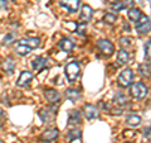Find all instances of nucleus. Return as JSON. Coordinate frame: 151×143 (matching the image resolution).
<instances>
[{"mask_svg":"<svg viewBox=\"0 0 151 143\" xmlns=\"http://www.w3.org/2000/svg\"><path fill=\"white\" fill-rule=\"evenodd\" d=\"M30 65H32V67H33V70H34L35 72H40L44 67H47V65H48V60H47L45 57H43V56H37L35 58L32 60Z\"/></svg>","mask_w":151,"mask_h":143,"instance_id":"39448f33","label":"nucleus"},{"mask_svg":"<svg viewBox=\"0 0 151 143\" xmlns=\"http://www.w3.org/2000/svg\"><path fill=\"white\" fill-rule=\"evenodd\" d=\"M130 60V56H129V52H126L125 50H121L119 53H117V61H119L120 65H126Z\"/></svg>","mask_w":151,"mask_h":143,"instance_id":"412c9836","label":"nucleus"},{"mask_svg":"<svg viewBox=\"0 0 151 143\" xmlns=\"http://www.w3.org/2000/svg\"><path fill=\"white\" fill-rule=\"evenodd\" d=\"M6 8H8V1H6V0H0V9L5 10Z\"/></svg>","mask_w":151,"mask_h":143,"instance_id":"72a5a7b5","label":"nucleus"},{"mask_svg":"<svg viewBox=\"0 0 151 143\" xmlns=\"http://www.w3.org/2000/svg\"><path fill=\"white\" fill-rule=\"evenodd\" d=\"M144 138H147V142H150V127L145 128V133H144Z\"/></svg>","mask_w":151,"mask_h":143,"instance_id":"473e14b6","label":"nucleus"},{"mask_svg":"<svg viewBox=\"0 0 151 143\" xmlns=\"http://www.w3.org/2000/svg\"><path fill=\"white\" fill-rule=\"evenodd\" d=\"M132 77H134V74H132V70L130 69H125L119 76V84L122 88H127L130 86L132 82Z\"/></svg>","mask_w":151,"mask_h":143,"instance_id":"7ed1b4c3","label":"nucleus"},{"mask_svg":"<svg viewBox=\"0 0 151 143\" xmlns=\"http://www.w3.org/2000/svg\"><path fill=\"white\" fill-rule=\"evenodd\" d=\"M115 104L120 108H124L129 104V100H127V96L124 93H116L115 95Z\"/></svg>","mask_w":151,"mask_h":143,"instance_id":"4468645a","label":"nucleus"},{"mask_svg":"<svg viewBox=\"0 0 151 143\" xmlns=\"http://www.w3.org/2000/svg\"><path fill=\"white\" fill-rule=\"evenodd\" d=\"M44 95H45V99L48 100L49 103H52V104L58 103L59 99H60L59 93L57 91V90H54V89H47L44 91Z\"/></svg>","mask_w":151,"mask_h":143,"instance_id":"9b49d317","label":"nucleus"},{"mask_svg":"<svg viewBox=\"0 0 151 143\" xmlns=\"http://www.w3.org/2000/svg\"><path fill=\"white\" fill-rule=\"evenodd\" d=\"M145 57L147 58V61H150V41H147L145 45Z\"/></svg>","mask_w":151,"mask_h":143,"instance_id":"2f4dec72","label":"nucleus"},{"mask_svg":"<svg viewBox=\"0 0 151 143\" xmlns=\"http://www.w3.org/2000/svg\"><path fill=\"white\" fill-rule=\"evenodd\" d=\"M68 122L70 124H78L81 123V114L78 110H70L68 113Z\"/></svg>","mask_w":151,"mask_h":143,"instance_id":"6ab92c4d","label":"nucleus"},{"mask_svg":"<svg viewBox=\"0 0 151 143\" xmlns=\"http://www.w3.org/2000/svg\"><path fill=\"white\" fill-rule=\"evenodd\" d=\"M0 143H4V142H3V141H1V139H0Z\"/></svg>","mask_w":151,"mask_h":143,"instance_id":"c9c22d12","label":"nucleus"},{"mask_svg":"<svg viewBox=\"0 0 151 143\" xmlns=\"http://www.w3.org/2000/svg\"><path fill=\"white\" fill-rule=\"evenodd\" d=\"M136 31L140 34H146L150 32V19L146 15H141V18L136 23Z\"/></svg>","mask_w":151,"mask_h":143,"instance_id":"20e7f679","label":"nucleus"},{"mask_svg":"<svg viewBox=\"0 0 151 143\" xmlns=\"http://www.w3.org/2000/svg\"><path fill=\"white\" fill-rule=\"evenodd\" d=\"M86 29H87V23H79V24H77L76 32H77V34H79V36H84Z\"/></svg>","mask_w":151,"mask_h":143,"instance_id":"a878e982","label":"nucleus"},{"mask_svg":"<svg viewBox=\"0 0 151 143\" xmlns=\"http://www.w3.org/2000/svg\"><path fill=\"white\" fill-rule=\"evenodd\" d=\"M92 15H93V10L92 8L89 5H83L82 9H81V19L84 20V23H87L88 20H91L92 19Z\"/></svg>","mask_w":151,"mask_h":143,"instance_id":"f8f14e48","label":"nucleus"},{"mask_svg":"<svg viewBox=\"0 0 151 143\" xmlns=\"http://www.w3.org/2000/svg\"><path fill=\"white\" fill-rule=\"evenodd\" d=\"M97 47L101 50L102 53L106 55V56H111L113 53V51H115V48H113V45L111 43L110 41H107V39H100L97 42Z\"/></svg>","mask_w":151,"mask_h":143,"instance_id":"423d86ee","label":"nucleus"},{"mask_svg":"<svg viewBox=\"0 0 151 143\" xmlns=\"http://www.w3.org/2000/svg\"><path fill=\"white\" fill-rule=\"evenodd\" d=\"M124 28H125V29H127V31H130V27H129V24H125V26H124Z\"/></svg>","mask_w":151,"mask_h":143,"instance_id":"f704fd0d","label":"nucleus"},{"mask_svg":"<svg viewBox=\"0 0 151 143\" xmlns=\"http://www.w3.org/2000/svg\"><path fill=\"white\" fill-rule=\"evenodd\" d=\"M111 9H112V10H116V12H120V10L124 9V5H122L121 1H116V3L111 4Z\"/></svg>","mask_w":151,"mask_h":143,"instance_id":"c85d7f7f","label":"nucleus"},{"mask_svg":"<svg viewBox=\"0 0 151 143\" xmlns=\"http://www.w3.org/2000/svg\"><path fill=\"white\" fill-rule=\"evenodd\" d=\"M59 4H60V7L67 9L69 13H76L78 10L81 1L79 0H60Z\"/></svg>","mask_w":151,"mask_h":143,"instance_id":"0eeeda50","label":"nucleus"},{"mask_svg":"<svg viewBox=\"0 0 151 143\" xmlns=\"http://www.w3.org/2000/svg\"><path fill=\"white\" fill-rule=\"evenodd\" d=\"M116 19H117V17L115 14L107 13V14H105V17H103V22L107 23V24H113V23L116 22Z\"/></svg>","mask_w":151,"mask_h":143,"instance_id":"b1692460","label":"nucleus"},{"mask_svg":"<svg viewBox=\"0 0 151 143\" xmlns=\"http://www.w3.org/2000/svg\"><path fill=\"white\" fill-rule=\"evenodd\" d=\"M81 136L82 134H81V131L79 129H72L68 133V139L73 143L76 141V138H77V139H81Z\"/></svg>","mask_w":151,"mask_h":143,"instance_id":"5701e85b","label":"nucleus"},{"mask_svg":"<svg viewBox=\"0 0 151 143\" xmlns=\"http://www.w3.org/2000/svg\"><path fill=\"white\" fill-rule=\"evenodd\" d=\"M14 38H15V34H14V33H9V34H6V36H5V38H4L3 43H4V45H9V43H12V42L14 41Z\"/></svg>","mask_w":151,"mask_h":143,"instance_id":"cd10ccee","label":"nucleus"},{"mask_svg":"<svg viewBox=\"0 0 151 143\" xmlns=\"http://www.w3.org/2000/svg\"><path fill=\"white\" fill-rule=\"evenodd\" d=\"M147 88H146V85L142 84V82H134L131 85L130 88V94L131 96L134 99H137V100H142L146 98V95H147Z\"/></svg>","mask_w":151,"mask_h":143,"instance_id":"f257e3e1","label":"nucleus"},{"mask_svg":"<svg viewBox=\"0 0 151 143\" xmlns=\"http://www.w3.org/2000/svg\"><path fill=\"white\" fill-rule=\"evenodd\" d=\"M58 134H59L58 129H55V128H52V129L45 131L43 133V136H42V138H43L44 141H54V139L58 138Z\"/></svg>","mask_w":151,"mask_h":143,"instance_id":"f3484780","label":"nucleus"},{"mask_svg":"<svg viewBox=\"0 0 151 143\" xmlns=\"http://www.w3.org/2000/svg\"><path fill=\"white\" fill-rule=\"evenodd\" d=\"M141 15H142V13H141L140 9H137V8H130L129 12H127L129 19L131 22H135V23H137V20L141 18Z\"/></svg>","mask_w":151,"mask_h":143,"instance_id":"dca6fc26","label":"nucleus"},{"mask_svg":"<svg viewBox=\"0 0 151 143\" xmlns=\"http://www.w3.org/2000/svg\"><path fill=\"white\" fill-rule=\"evenodd\" d=\"M64 72H65V76H67V80L69 82H74V81L78 79L81 69H79V65L76 62V61H72V62H69L65 66Z\"/></svg>","mask_w":151,"mask_h":143,"instance_id":"f03ea898","label":"nucleus"},{"mask_svg":"<svg viewBox=\"0 0 151 143\" xmlns=\"http://www.w3.org/2000/svg\"><path fill=\"white\" fill-rule=\"evenodd\" d=\"M125 123H126V125L136 128V127H139L141 124V118L139 115H136V114H131V115H129L126 118Z\"/></svg>","mask_w":151,"mask_h":143,"instance_id":"ddd939ff","label":"nucleus"},{"mask_svg":"<svg viewBox=\"0 0 151 143\" xmlns=\"http://www.w3.org/2000/svg\"><path fill=\"white\" fill-rule=\"evenodd\" d=\"M73 47H74V43L69 38H63V39H60V42H59V48L63 52H70L73 50Z\"/></svg>","mask_w":151,"mask_h":143,"instance_id":"2eb2a0df","label":"nucleus"},{"mask_svg":"<svg viewBox=\"0 0 151 143\" xmlns=\"http://www.w3.org/2000/svg\"><path fill=\"white\" fill-rule=\"evenodd\" d=\"M65 98L68 100H70V101H76V100H78L81 98V94H79V91L76 89H68L67 91H65Z\"/></svg>","mask_w":151,"mask_h":143,"instance_id":"aec40b11","label":"nucleus"},{"mask_svg":"<svg viewBox=\"0 0 151 143\" xmlns=\"http://www.w3.org/2000/svg\"><path fill=\"white\" fill-rule=\"evenodd\" d=\"M139 70H140L141 75L146 76V77H150V65H149V63H142V65H140Z\"/></svg>","mask_w":151,"mask_h":143,"instance_id":"393cba45","label":"nucleus"},{"mask_svg":"<svg viewBox=\"0 0 151 143\" xmlns=\"http://www.w3.org/2000/svg\"><path fill=\"white\" fill-rule=\"evenodd\" d=\"M32 79H33L32 72H29V71H23V72L20 74V76H19L18 81H17V85L19 88H25L30 84Z\"/></svg>","mask_w":151,"mask_h":143,"instance_id":"6e6552de","label":"nucleus"},{"mask_svg":"<svg viewBox=\"0 0 151 143\" xmlns=\"http://www.w3.org/2000/svg\"><path fill=\"white\" fill-rule=\"evenodd\" d=\"M39 117L42 118V120H50V117H49V113H48V109H43V110L39 112Z\"/></svg>","mask_w":151,"mask_h":143,"instance_id":"bb28decb","label":"nucleus"},{"mask_svg":"<svg viewBox=\"0 0 151 143\" xmlns=\"http://www.w3.org/2000/svg\"><path fill=\"white\" fill-rule=\"evenodd\" d=\"M14 67H15V61H14L12 57H8V58L4 60V62H3V69L5 70L8 74H13Z\"/></svg>","mask_w":151,"mask_h":143,"instance_id":"a211bd4d","label":"nucleus"},{"mask_svg":"<svg viewBox=\"0 0 151 143\" xmlns=\"http://www.w3.org/2000/svg\"><path fill=\"white\" fill-rule=\"evenodd\" d=\"M19 45L25 46L30 50H34V48L39 47L40 41H39V38H23V39L19 41Z\"/></svg>","mask_w":151,"mask_h":143,"instance_id":"9d476101","label":"nucleus"},{"mask_svg":"<svg viewBox=\"0 0 151 143\" xmlns=\"http://www.w3.org/2000/svg\"><path fill=\"white\" fill-rule=\"evenodd\" d=\"M122 3V5H124V8H134V4L135 1L134 0H124V1H121Z\"/></svg>","mask_w":151,"mask_h":143,"instance_id":"7c9ffc66","label":"nucleus"},{"mask_svg":"<svg viewBox=\"0 0 151 143\" xmlns=\"http://www.w3.org/2000/svg\"><path fill=\"white\" fill-rule=\"evenodd\" d=\"M15 52L19 55V56H28L32 52V50L30 48H28V47H25V46H22V45H18L17 47H15Z\"/></svg>","mask_w":151,"mask_h":143,"instance_id":"4be33fe9","label":"nucleus"},{"mask_svg":"<svg viewBox=\"0 0 151 143\" xmlns=\"http://www.w3.org/2000/svg\"><path fill=\"white\" fill-rule=\"evenodd\" d=\"M120 45L122 46V47H127V46H130L131 45V38H126V37H122V38H120Z\"/></svg>","mask_w":151,"mask_h":143,"instance_id":"c756f323","label":"nucleus"},{"mask_svg":"<svg viewBox=\"0 0 151 143\" xmlns=\"http://www.w3.org/2000/svg\"><path fill=\"white\" fill-rule=\"evenodd\" d=\"M83 112H84L86 118L89 119V120H93V119H97L100 117V113H98L97 108L94 105H91V104H86V105L83 107Z\"/></svg>","mask_w":151,"mask_h":143,"instance_id":"1a4fd4ad","label":"nucleus"}]
</instances>
